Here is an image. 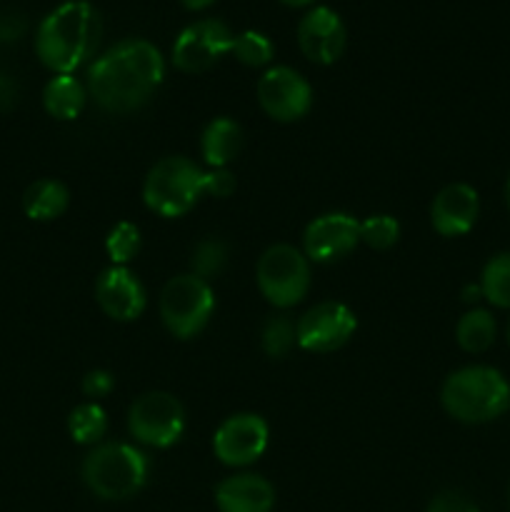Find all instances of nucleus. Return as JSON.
<instances>
[{
  "label": "nucleus",
  "mask_w": 510,
  "mask_h": 512,
  "mask_svg": "<svg viewBox=\"0 0 510 512\" xmlns=\"http://www.w3.org/2000/svg\"><path fill=\"white\" fill-rule=\"evenodd\" d=\"M165 78V60L153 43L120 40L88 68V93L108 113L143 108Z\"/></svg>",
  "instance_id": "nucleus-1"
},
{
  "label": "nucleus",
  "mask_w": 510,
  "mask_h": 512,
  "mask_svg": "<svg viewBox=\"0 0 510 512\" xmlns=\"http://www.w3.org/2000/svg\"><path fill=\"white\" fill-rule=\"evenodd\" d=\"M235 190V178L225 168L203 170L183 155H170L150 168L143 185V200L163 218H180L190 213L205 193L228 198Z\"/></svg>",
  "instance_id": "nucleus-2"
},
{
  "label": "nucleus",
  "mask_w": 510,
  "mask_h": 512,
  "mask_svg": "<svg viewBox=\"0 0 510 512\" xmlns=\"http://www.w3.org/2000/svg\"><path fill=\"white\" fill-rule=\"evenodd\" d=\"M100 43V15L88 0H68L45 15L35 35V53L55 75H73Z\"/></svg>",
  "instance_id": "nucleus-3"
},
{
  "label": "nucleus",
  "mask_w": 510,
  "mask_h": 512,
  "mask_svg": "<svg viewBox=\"0 0 510 512\" xmlns=\"http://www.w3.org/2000/svg\"><path fill=\"white\" fill-rule=\"evenodd\" d=\"M440 403L450 418L468 425L490 423L510 408V383L488 365H470L448 375L440 390Z\"/></svg>",
  "instance_id": "nucleus-4"
},
{
  "label": "nucleus",
  "mask_w": 510,
  "mask_h": 512,
  "mask_svg": "<svg viewBox=\"0 0 510 512\" xmlns=\"http://www.w3.org/2000/svg\"><path fill=\"white\" fill-rule=\"evenodd\" d=\"M148 473V455L125 443L98 445L83 460L85 485L103 500L133 498L148 483Z\"/></svg>",
  "instance_id": "nucleus-5"
},
{
  "label": "nucleus",
  "mask_w": 510,
  "mask_h": 512,
  "mask_svg": "<svg viewBox=\"0 0 510 512\" xmlns=\"http://www.w3.org/2000/svg\"><path fill=\"white\" fill-rule=\"evenodd\" d=\"M215 308V295L208 280L198 275H178L168 280L160 293V318L165 328L180 340L198 335L208 325Z\"/></svg>",
  "instance_id": "nucleus-6"
},
{
  "label": "nucleus",
  "mask_w": 510,
  "mask_h": 512,
  "mask_svg": "<svg viewBox=\"0 0 510 512\" xmlns=\"http://www.w3.org/2000/svg\"><path fill=\"white\" fill-rule=\"evenodd\" d=\"M255 280L268 303L275 308H293L308 295V258L293 245H273L260 255Z\"/></svg>",
  "instance_id": "nucleus-7"
},
{
  "label": "nucleus",
  "mask_w": 510,
  "mask_h": 512,
  "mask_svg": "<svg viewBox=\"0 0 510 512\" xmlns=\"http://www.w3.org/2000/svg\"><path fill=\"white\" fill-rule=\"evenodd\" d=\"M128 430L138 443L170 448L185 433V410L170 393H145L133 403Z\"/></svg>",
  "instance_id": "nucleus-8"
},
{
  "label": "nucleus",
  "mask_w": 510,
  "mask_h": 512,
  "mask_svg": "<svg viewBox=\"0 0 510 512\" xmlns=\"http://www.w3.org/2000/svg\"><path fill=\"white\" fill-rule=\"evenodd\" d=\"M228 25L218 18H203L185 25L173 43V63L183 73H205L233 48Z\"/></svg>",
  "instance_id": "nucleus-9"
},
{
  "label": "nucleus",
  "mask_w": 510,
  "mask_h": 512,
  "mask_svg": "<svg viewBox=\"0 0 510 512\" xmlns=\"http://www.w3.org/2000/svg\"><path fill=\"white\" fill-rule=\"evenodd\" d=\"M258 100L270 118L293 123L303 118L313 105V88L298 70L275 65L258 80Z\"/></svg>",
  "instance_id": "nucleus-10"
},
{
  "label": "nucleus",
  "mask_w": 510,
  "mask_h": 512,
  "mask_svg": "<svg viewBox=\"0 0 510 512\" xmlns=\"http://www.w3.org/2000/svg\"><path fill=\"white\" fill-rule=\"evenodd\" d=\"M265 448H268V423L260 415L238 413L215 430L213 450L220 463L230 468L255 463Z\"/></svg>",
  "instance_id": "nucleus-11"
},
{
  "label": "nucleus",
  "mask_w": 510,
  "mask_h": 512,
  "mask_svg": "<svg viewBox=\"0 0 510 512\" xmlns=\"http://www.w3.org/2000/svg\"><path fill=\"white\" fill-rule=\"evenodd\" d=\"M355 320L353 310L343 303H320L310 308L295 325L298 330V345L310 353H333L340 345L348 343L353 335Z\"/></svg>",
  "instance_id": "nucleus-12"
},
{
  "label": "nucleus",
  "mask_w": 510,
  "mask_h": 512,
  "mask_svg": "<svg viewBox=\"0 0 510 512\" xmlns=\"http://www.w3.org/2000/svg\"><path fill=\"white\" fill-rule=\"evenodd\" d=\"M360 243V223L348 213H328L315 218L305 228V258L315 263H335L355 250Z\"/></svg>",
  "instance_id": "nucleus-13"
},
{
  "label": "nucleus",
  "mask_w": 510,
  "mask_h": 512,
  "mask_svg": "<svg viewBox=\"0 0 510 512\" xmlns=\"http://www.w3.org/2000/svg\"><path fill=\"white\" fill-rule=\"evenodd\" d=\"M345 40V25L335 10L320 8L308 10L298 25V45L308 60L318 65H330L343 55Z\"/></svg>",
  "instance_id": "nucleus-14"
},
{
  "label": "nucleus",
  "mask_w": 510,
  "mask_h": 512,
  "mask_svg": "<svg viewBox=\"0 0 510 512\" xmlns=\"http://www.w3.org/2000/svg\"><path fill=\"white\" fill-rule=\"evenodd\" d=\"M95 298H98L103 313L113 320H120V323L140 318L145 303H148L143 283L125 265H113V268L103 270V275L95 283Z\"/></svg>",
  "instance_id": "nucleus-15"
},
{
  "label": "nucleus",
  "mask_w": 510,
  "mask_h": 512,
  "mask_svg": "<svg viewBox=\"0 0 510 512\" xmlns=\"http://www.w3.org/2000/svg\"><path fill=\"white\" fill-rule=\"evenodd\" d=\"M480 213V198L468 183L445 185L433 200L430 220L443 238H458L473 230Z\"/></svg>",
  "instance_id": "nucleus-16"
},
{
  "label": "nucleus",
  "mask_w": 510,
  "mask_h": 512,
  "mask_svg": "<svg viewBox=\"0 0 510 512\" xmlns=\"http://www.w3.org/2000/svg\"><path fill=\"white\" fill-rule=\"evenodd\" d=\"M215 505L220 512H270L275 505V490L260 475H233L218 485Z\"/></svg>",
  "instance_id": "nucleus-17"
},
{
  "label": "nucleus",
  "mask_w": 510,
  "mask_h": 512,
  "mask_svg": "<svg viewBox=\"0 0 510 512\" xmlns=\"http://www.w3.org/2000/svg\"><path fill=\"white\" fill-rule=\"evenodd\" d=\"M240 145H243V130L230 118H215L200 138L203 158L210 168H225L233 163L240 153Z\"/></svg>",
  "instance_id": "nucleus-18"
},
{
  "label": "nucleus",
  "mask_w": 510,
  "mask_h": 512,
  "mask_svg": "<svg viewBox=\"0 0 510 512\" xmlns=\"http://www.w3.org/2000/svg\"><path fill=\"white\" fill-rule=\"evenodd\" d=\"M88 90L75 75H55L43 90V105L48 115L58 120H75L85 108Z\"/></svg>",
  "instance_id": "nucleus-19"
},
{
  "label": "nucleus",
  "mask_w": 510,
  "mask_h": 512,
  "mask_svg": "<svg viewBox=\"0 0 510 512\" xmlns=\"http://www.w3.org/2000/svg\"><path fill=\"white\" fill-rule=\"evenodd\" d=\"M68 188H65L60 180L43 178L35 180L33 185H28L23 195V210L30 220H55L65 213L68 208Z\"/></svg>",
  "instance_id": "nucleus-20"
},
{
  "label": "nucleus",
  "mask_w": 510,
  "mask_h": 512,
  "mask_svg": "<svg viewBox=\"0 0 510 512\" xmlns=\"http://www.w3.org/2000/svg\"><path fill=\"white\" fill-rule=\"evenodd\" d=\"M495 333H498L495 318L483 308L468 310L455 328V338L465 353H485L493 345Z\"/></svg>",
  "instance_id": "nucleus-21"
},
{
  "label": "nucleus",
  "mask_w": 510,
  "mask_h": 512,
  "mask_svg": "<svg viewBox=\"0 0 510 512\" xmlns=\"http://www.w3.org/2000/svg\"><path fill=\"white\" fill-rule=\"evenodd\" d=\"M480 290L490 305L510 310V253H498L485 263Z\"/></svg>",
  "instance_id": "nucleus-22"
},
{
  "label": "nucleus",
  "mask_w": 510,
  "mask_h": 512,
  "mask_svg": "<svg viewBox=\"0 0 510 512\" xmlns=\"http://www.w3.org/2000/svg\"><path fill=\"white\" fill-rule=\"evenodd\" d=\"M70 438L80 445H95L108 430V415L98 403H83L68 418Z\"/></svg>",
  "instance_id": "nucleus-23"
},
{
  "label": "nucleus",
  "mask_w": 510,
  "mask_h": 512,
  "mask_svg": "<svg viewBox=\"0 0 510 512\" xmlns=\"http://www.w3.org/2000/svg\"><path fill=\"white\" fill-rule=\"evenodd\" d=\"M230 53H233L240 63L248 65V68H263V65H268L270 60H273L275 48L273 43H270L268 35L258 33V30H245V33L235 35L233 38Z\"/></svg>",
  "instance_id": "nucleus-24"
},
{
  "label": "nucleus",
  "mask_w": 510,
  "mask_h": 512,
  "mask_svg": "<svg viewBox=\"0 0 510 512\" xmlns=\"http://www.w3.org/2000/svg\"><path fill=\"white\" fill-rule=\"evenodd\" d=\"M298 343V330L288 315H273L263 328V350L270 358H285Z\"/></svg>",
  "instance_id": "nucleus-25"
},
{
  "label": "nucleus",
  "mask_w": 510,
  "mask_h": 512,
  "mask_svg": "<svg viewBox=\"0 0 510 512\" xmlns=\"http://www.w3.org/2000/svg\"><path fill=\"white\" fill-rule=\"evenodd\" d=\"M105 250H108V258L113 260V265H125L128 260H133L140 250L138 225L128 223V220L115 225L105 238Z\"/></svg>",
  "instance_id": "nucleus-26"
},
{
  "label": "nucleus",
  "mask_w": 510,
  "mask_h": 512,
  "mask_svg": "<svg viewBox=\"0 0 510 512\" xmlns=\"http://www.w3.org/2000/svg\"><path fill=\"white\" fill-rule=\"evenodd\" d=\"M400 225L390 215H370L360 223V240L375 250H388L398 243Z\"/></svg>",
  "instance_id": "nucleus-27"
},
{
  "label": "nucleus",
  "mask_w": 510,
  "mask_h": 512,
  "mask_svg": "<svg viewBox=\"0 0 510 512\" xmlns=\"http://www.w3.org/2000/svg\"><path fill=\"white\" fill-rule=\"evenodd\" d=\"M225 263H228V248H225L223 240L218 238H208L203 240V243H198L193 260H190L193 275H198V278L203 280H208L210 275H218L220 270L225 268Z\"/></svg>",
  "instance_id": "nucleus-28"
},
{
  "label": "nucleus",
  "mask_w": 510,
  "mask_h": 512,
  "mask_svg": "<svg viewBox=\"0 0 510 512\" xmlns=\"http://www.w3.org/2000/svg\"><path fill=\"white\" fill-rule=\"evenodd\" d=\"M428 512H480V510L475 508V503L468 498V495L455 493V490H445V493L435 495Z\"/></svg>",
  "instance_id": "nucleus-29"
},
{
  "label": "nucleus",
  "mask_w": 510,
  "mask_h": 512,
  "mask_svg": "<svg viewBox=\"0 0 510 512\" xmlns=\"http://www.w3.org/2000/svg\"><path fill=\"white\" fill-rule=\"evenodd\" d=\"M115 388V378L108 370H90L83 378V393L88 398H105Z\"/></svg>",
  "instance_id": "nucleus-30"
},
{
  "label": "nucleus",
  "mask_w": 510,
  "mask_h": 512,
  "mask_svg": "<svg viewBox=\"0 0 510 512\" xmlns=\"http://www.w3.org/2000/svg\"><path fill=\"white\" fill-rule=\"evenodd\" d=\"M15 100V88L5 75H0V110H10Z\"/></svg>",
  "instance_id": "nucleus-31"
},
{
  "label": "nucleus",
  "mask_w": 510,
  "mask_h": 512,
  "mask_svg": "<svg viewBox=\"0 0 510 512\" xmlns=\"http://www.w3.org/2000/svg\"><path fill=\"white\" fill-rule=\"evenodd\" d=\"M478 298H483V290H480V285H468V288L463 290L465 303H475Z\"/></svg>",
  "instance_id": "nucleus-32"
},
{
  "label": "nucleus",
  "mask_w": 510,
  "mask_h": 512,
  "mask_svg": "<svg viewBox=\"0 0 510 512\" xmlns=\"http://www.w3.org/2000/svg\"><path fill=\"white\" fill-rule=\"evenodd\" d=\"M188 10H205L215 3V0H180Z\"/></svg>",
  "instance_id": "nucleus-33"
},
{
  "label": "nucleus",
  "mask_w": 510,
  "mask_h": 512,
  "mask_svg": "<svg viewBox=\"0 0 510 512\" xmlns=\"http://www.w3.org/2000/svg\"><path fill=\"white\" fill-rule=\"evenodd\" d=\"M283 5H288V8H305V5H313L315 0H280Z\"/></svg>",
  "instance_id": "nucleus-34"
},
{
  "label": "nucleus",
  "mask_w": 510,
  "mask_h": 512,
  "mask_svg": "<svg viewBox=\"0 0 510 512\" xmlns=\"http://www.w3.org/2000/svg\"><path fill=\"white\" fill-rule=\"evenodd\" d=\"M505 205H508L510 210V178H508V185H505Z\"/></svg>",
  "instance_id": "nucleus-35"
},
{
  "label": "nucleus",
  "mask_w": 510,
  "mask_h": 512,
  "mask_svg": "<svg viewBox=\"0 0 510 512\" xmlns=\"http://www.w3.org/2000/svg\"><path fill=\"white\" fill-rule=\"evenodd\" d=\"M505 338H508V345H510V318H508V325H505Z\"/></svg>",
  "instance_id": "nucleus-36"
},
{
  "label": "nucleus",
  "mask_w": 510,
  "mask_h": 512,
  "mask_svg": "<svg viewBox=\"0 0 510 512\" xmlns=\"http://www.w3.org/2000/svg\"><path fill=\"white\" fill-rule=\"evenodd\" d=\"M508 505H510V490H508Z\"/></svg>",
  "instance_id": "nucleus-37"
}]
</instances>
